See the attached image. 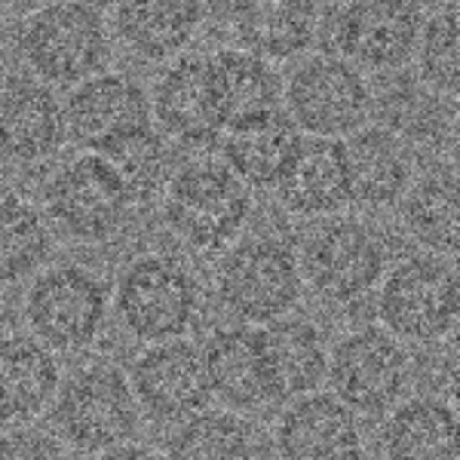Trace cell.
Segmentation results:
<instances>
[{
    "label": "cell",
    "instance_id": "11",
    "mask_svg": "<svg viewBox=\"0 0 460 460\" xmlns=\"http://www.w3.org/2000/svg\"><path fill=\"white\" fill-rule=\"evenodd\" d=\"M368 102L362 71L329 53L304 58L286 84L288 120L310 132V138L353 136L366 123Z\"/></svg>",
    "mask_w": 460,
    "mask_h": 460
},
{
    "label": "cell",
    "instance_id": "7",
    "mask_svg": "<svg viewBox=\"0 0 460 460\" xmlns=\"http://www.w3.org/2000/svg\"><path fill=\"white\" fill-rule=\"evenodd\" d=\"M218 298L243 323H277L301 298V264L277 236H252L218 264Z\"/></svg>",
    "mask_w": 460,
    "mask_h": 460
},
{
    "label": "cell",
    "instance_id": "34",
    "mask_svg": "<svg viewBox=\"0 0 460 460\" xmlns=\"http://www.w3.org/2000/svg\"><path fill=\"white\" fill-rule=\"evenodd\" d=\"M93 460H163V457L157 455V451L145 448V445L126 442V445H117V448H111V451H102V455H95Z\"/></svg>",
    "mask_w": 460,
    "mask_h": 460
},
{
    "label": "cell",
    "instance_id": "28",
    "mask_svg": "<svg viewBox=\"0 0 460 460\" xmlns=\"http://www.w3.org/2000/svg\"><path fill=\"white\" fill-rule=\"evenodd\" d=\"M405 230L429 249V255L457 252V178L455 169H439L408 184L402 199Z\"/></svg>",
    "mask_w": 460,
    "mask_h": 460
},
{
    "label": "cell",
    "instance_id": "31",
    "mask_svg": "<svg viewBox=\"0 0 460 460\" xmlns=\"http://www.w3.org/2000/svg\"><path fill=\"white\" fill-rule=\"evenodd\" d=\"M102 157L111 163V169L120 178L132 206H142L163 194L169 181V154L166 145H163V136L154 126L102 151Z\"/></svg>",
    "mask_w": 460,
    "mask_h": 460
},
{
    "label": "cell",
    "instance_id": "18",
    "mask_svg": "<svg viewBox=\"0 0 460 460\" xmlns=\"http://www.w3.org/2000/svg\"><path fill=\"white\" fill-rule=\"evenodd\" d=\"M264 353V375L270 402L319 393L329 372V341L316 323L304 316H283L258 329Z\"/></svg>",
    "mask_w": 460,
    "mask_h": 460
},
{
    "label": "cell",
    "instance_id": "20",
    "mask_svg": "<svg viewBox=\"0 0 460 460\" xmlns=\"http://www.w3.org/2000/svg\"><path fill=\"white\" fill-rule=\"evenodd\" d=\"M199 353H203L212 399H218L225 411H255L270 402L258 329H249V325L215 329L199 347Z\"/></svg>",
    "mask_w": 460,
    "mask_h": 460
},
{
    "label": "cell",
    "instance_id": "30",
    "mask_svg": "<svg viewBox=\"0 0 460 460\" xmlns=\"http://www.w3.org/2000/svg\"><path fill=\"white\" fill-rule=\"evenodd\" d=\"M163 460H255V436L234 411H199L175 424Z\"/></svg>",
    "mask_w": 460,
    "mask_h": 460
},
{
    "label": "cell",
    "instance_id": "24",
    "mask_svg": "<svg viewBox=\"0 0 460 460\" xmlns=\"http://www.w3.org/2000/svg\"><path fill=\"white\" fill-rule=\"evenodd\" d=\"M350 199L362 206H390L411 184V157L405 145L381 126H366L344 142Z\"/></svg>",
    "mask_w": 460,
    "mask_h": 460
},
{
    "label": "cell",
    "instance_id": "25",
    "mask_svg": "<svg viewBox=\"0 0 460 460\" xmlns=\"http://www.w3.org/2000/svg\"><path fill=\"white\" fill-rule=\"evenodd\" d=\"M319 10L307 0L243 4L234 10V31L246 53L264 62H283L304 53L316 37Z\"/></svg>",
    "mask_w": 460,
    "mask_h": 460
},
{
    "label": "cell",
    "instance_id": "27",
    "mask_svg": "<svg viewBox=\"0 0 460 460\" xmlns=\"http://www.w3.org/2000/svg\"><path fill=\"white\" fill-rule=\"evenodd\" d=\"M206 19V6L194 0H151L120 4L114 10V31L138 56L163 62L181 53Z\"/></svg>",
    "mask_w": 460,
    "mask_h": 460
},
{
    "label": "cell",
    "instance_id": "14",
    "mask_svg": "<svg viewBox=\"0 0 460 460\" xmlns=\"http://www.w3.org/2000/svg\"><path fill=\"white\" fill-rule=\"evenodd\" d=\"M65 132L86 154H102L151 126V99L126 71H99L65 99Z\"/></svg>",
    "mask_w": 460,
    "mask_h": 460
},
{
    "label": "cell",
    "instance_id": "6",
    "mask_svg": "<svg viewBox=\"0 0 460 460\" xmlns=\"http://www.w3.org/2000/svg\"><path fill=\"white\" fill-rule=\"evenodd\" d=\"M418 4L405 0H366V4H338L319 13L316 34L325 53L350 62L353 68L387 71L399 68L414 56L420 34Z\"/></svg>",
    "mask_w": 460,
    "mask_h": 460
},
{
    "label": "cell",
    "instance_id": "26",
    "mask_svg": "<svg viewBox=\"0 0 460 460\" xmlns=\"http://www.w3.org/2000/svg\"><path fill=\"white\" fill-rule=\"evenodd\" d=\"M209 68L215 93H218L221 117H225V129L279 111L283 84H279L277 71L270 68V62L240 47H225L209 56Z\"/></svg>",
    "mask_w": 460,
    "mask_h": 460
},
{
    "label": "cell",
    "instance_id": "2",
    "mask_svg": "<svg viewBox=\"0 0 460 460\" xmlns=\"http://www.w3.org/2000/svg\"><path fill=\"white\" fill-rule=\"evenodd\" d=\"M56 439L65 448L102 455L126 445L138 429V402L132 396L129 377L117 366L93 362L62 377L56 402L49 408Z\"/></svg>",
    "mask_w": 460,
    "mask_h": 460
},
{
    "label": "cell",
    "instance_id": "16",
    "mask_svg": "<svg viewBox=\"0 0 460 460\" xmlns=\"http://www.w3.org/2000/svg\"><path fill=\"white\" fill-rule=\"evenodd\" d=\"M151 117L184 145H209L225 132L209 56H181L169 65L154 89Z\"/></svg>",
    "mask_w": 460,
    "mask_h": 460
},
{
    "label": "cell",
    "instance_id": "10",
    "mask_svg": "<svg viewBox=\"0 0 460 460\" xmlns=\"http://www.w3.org/2000/svg\"><path fill=\"white\" fill-rule=\"evenodd\" d=\"M47 221L80 243H105L123 227L132 199L102 154H77L43 188Z\"/></svg>",
    "mask_w": 460,
    "mask_h": 460
},
{
    "label": "cell",
    "instance_id": "15",
    "mask_svg": "<svg viewBox=\"0 0 460 460\" xmlns=\"http://www.w3.org/2000/svg\"><path fill=\"white\" fill-rule=\"evenodd\" d=\"M273 442L283 460H362L366 455L359 418L332 393L288 402Z\"/></svg>",
    "mask_w": 460,
    "mask_h": 460
},
{
    "label": "cell",
    "instance_id": "13",
    "mask_svg": "<svg viewBox=\"0 0 460 460\" xmlns=\"http://www.w3.org/2000/svg\"><path fill=\"white\" fill-rule=\"evenodd\" d=\"M126 377L138 411H145L157 424H181L206 411L212 402L203 353L184 338L145 347L132 359Z\"/></svg>",
    "mask_w": 460,
    "mask_h": 460
},
{
    "label": "cell",
    "instance_id": "8",
    "mask_svg": "<svg viewBox=\"0 0 460 460\" xmlns=\"http://www.w3.org/2000/svg\"><path fill=\"white\" fill-rule=\"evenodd\" d=\"M377 319L402 344H433L457 323V273L448 258L414 255L387 273Z\"/></svg>",
    "mask_w": 460,
    "mask_h": 460
},
{
    "label": "cell",
    "instance_id": "1",
    "mask_svg": "<svg viewBox=\"0 0 460 460\" xmlns=\"http://www.w3.org/2000/svg\"><path fill=\"white\" fill-rule=\"evenodd\" d=\"M16 47L34 80L47 86H77L108 62V19L93 4L37 6L19 22Z\"/></svg>",
    "mask_w": 460,
    "mask_h": 460
},
{
    "label": "cell",
    "instance_id": "29",
    "mask_svg": "<svg viewBox=\"0 0 460 460\" xmlns=\"http://www.w3.org/2000/svg\"><path fill=\"white\" fill-rule=\"evenodd\" d=\"M53 252V230L40 206L19 194L0 197V286L34 277Z\"/></svg>",
    "mask_w": 460,
    "mask_h": 460
},
{
    "label": "cell",
    "instance_id": "33",
    "mask_svg": "<svg viewBox=\"0 0 460 460\" xmlns=\"http://www.w3.org/2000/svg\"><path fill=\"white\" fill-rule=\"evenodd\" d=\"M0 460H71V455L47 429L13 427L0 433Z\"/></svg>",
    "mask_w": 460,
    "mask_h": 460
},
{
    "label": "cell",
    "instance_id": "4",
    "mask_svg": "<svg viewBox=\"0 0 460 460\" xmlns=\"http://www.w3.org/2000/svg\"><path fill=\"white\" fill-rule=\"evenodd\" d=\"M199 286L190 267L175 255H138L117 279L114 307L123 329L145 344L184 338L197 316Z\"/></svg>",
    "mask_w": 460,
    "mask_h": 460
},
{
    "label": "cell",
    "instance_id": "23",
    "mask_svg": "<svg viewBox=\"0 0 460 460\" xmlns=\"http://www.w3.org/2000/svg\"><path fill=\"white\" fill-rule=\"evenodd\" d=\"M387 460H460L457 411L439 396L402 399L381 429Z\"/></svg>",
    "mask_w": 460,
    "mask_h": 460
},
{
    "label": "cell",
    "instance_id": "22",
    "mask_svg": "<svg viewBox=\"0 0 460 460\" xmlns=\"http://www.w3.org/2000/svg\"><path fill=\"white\" fill-rule=\"evenodd\" d=\"M225 132V166L246 188H277L304 138L286 111H273Z\"/></svg>",
    "mask_w": 460,
    "mask_h": 460
},
{
    "label": "cell",
    "instance_id": "32",
    "mask_svg": "<svg viewBox=\"0 0 460 460\" xmlns=\"http://www.w3.org/2000/svg\"><path fill=\"white\" fill-rule=\"evenodd\" d=\"M418 68L420 77L439 93H457L460 86V13L457 6H439L420 22L418 34Z\"/></svg>",
    "mask_w": 460,
    "mask_h": 460
},
{
    "label": "cell",
    "instance_id": "12",
    "mask_svg": "<svg viewBox=\"0 0 460 460\" xmlns=\"http://www.w3.org/2000/svg\"><path fill=\"white\" fill-rule=\"evenodd\" d=\"M301 277L332 301H356L384 277L387 252L362 221L329 218L301 249Z\"/></svg>",
    "mask_w": 460,
    "mask_h": 460
},
{
    "label": "cell",
    "instance_id": "5",
    "mask_svg": "<svg viewBox=\"0 0 460 460\" xmlns=\"http://www.w3.org/2000/svg\"><path fill=\"white\" fill-rule=\"evenodd\" d=\"M108 286L84 264H56L34 277L25 295V323L47 350L80 353L108 323Z\"/></svg>",
    "mask_w": 460,
    "mask_h": 460
},
{
    "label": "cell",
    "instance_id": "21",
    "mask_svg": "<svg viewBox=\"0 0 460 460\" xmlns=\"http://www.w3.org/2000/svg\"><path fill=\"white\" fill-rule=\"evenodd\" d=\"M279 203L295 215L323 218L350 206V181L341 138H301L277 184Z\"/></svg>",
    "mask_w": 460,
    "mask_h": 460
},
{
    "label": "cell",
    "instance_id": "9",
    "mask_svg": "<svg viewBox=\"0 0 460 460\" xmlns=\"http://www.w3.org/2000/svg\"><path fill=\"white\" fill-rule=\"evenodd\" d=\"M325 381L332 396L359 414H384L405 399L411 384V356L381 325H362L329 353Z\"/></svg>",
    "mask_w": 460,
    "mask_h": 460
},
{
    "label": "cell",
    "instance_id": "19",
    "mask_svg": "<svg viewBox=\"0 0 460 460\" xmlns=\"http://www.w3.org/2000/svg\"><path fill=\"white\" fill-rule=\"evenodd\" d=\"M62 387V366L31 335H0V424L31 427Z\"/></svg>",
    "mask_w": 460,
    "mask_h": 460
},
{
    "label": "cell",
    "instance_id": "17",
    "mask_svg": "<svg viewBox=\"0 0 460 460\" xmlns=\"http://www.w3.org/2000/svg\"><path fill=\"white\" fill-rule=\"evenodd\" d=\"M65 108L53 86L34 77H6L0 84V157L43 163L65 142Z\"/></svg>",
    "mask_w": 460,
    "mask_h": 460
},
{
    "label": "cell",
    "instance_id": "3",
    "mask_svg": "<svg viewBox=\"0 0 460 460\" xmlns=\"http://www.w3.org/2000/svg\"><path fill=\"white\" fill-rule=\"evenodd\" d=\"M163 215L181 243L194 249H225L252 215V194L221 160H194L169 175Z\"/></svg>",
    "mask_w": 460,
    "mask_h": 460
}]
</instances>
